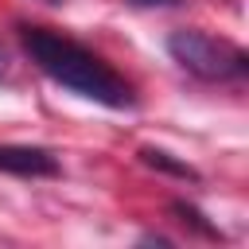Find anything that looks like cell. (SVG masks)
<instances>
[{"instance_id": "277c9868", "label": "cell", "mask_w": 249, "mask_h": 249, "mask_svg": "<svg viewBox=\"0 0 249 249\" xmlns=\"http://www.w3.org/2000/svg\"><path fill=\"white\" fill-rule=\"evenodd\" d=\"M140 163H148V167H156V171H163V175H175V179H183V183H198V171H195L191 163L175 160V156L163 152V148H140Z\"/></svg>"}, {"instance_id": "7a4b0ae2", "label": "cell", "mask_w": 249, "mask_h": 249, "mask_svg": "<svg viewBox=\"0 0 249 249\" xmlns=\"http://www.w3.org/2000/svg\"><path fill=\"white\" fill-rule=\"evenodd\" d=\"M167 54L198 82H245V74H249L245 47H237L233 39L198 31V27L171 31L167 35Z\"/></svg>"}, {"instance_id": "6da1fadb", "label": "cell", "mask_w": 249, "mask_h": 249, "mask_svg": "<svg viewBox=\"0 0 249 249\" xmlns=\"http://www.w3.org/2000/svg\"><path fill=\"white\" fill-rule=\"evenodd\" d=\"M19 43L27 51V58L62 89L97 101L105 109H136V89L124 74H117L97 51L82 47L78 39L54 31V27H39V23H19Z\"/></svg>"}, {"instance_id": "3957f363", "label": "cell", "mask_w": 249, "mask_h": 249, "mask_svg": "<svg viewBox=\"0 0 249 249\" xmlns=\"http://www.w3.org/2000/svg\"><path fill=\"white\" fill-rule=\"evenodd\" d=\"M0 171L16 179H54L62 163L43 144H0Z\"/></svg>"}, {"instance_id": "52a82bcc", "label": "cell", "mask_w": 249, "mask_h": 249, "mask_svg": "<svg viewBox=\"0 0 249 249\" xmlns=\"http://www.w3.org/2000/svg\"><path fill=\"white\" fill-rule=\"evenodd\" d=\"M4 74H8V54L0 51V82H4Z\"/></svg>"}, {"instance_id": "8992f818", "label": "cell", "mask_w": 249, "mask_h": 249, "mask_svg": "<svg viewBox=\"0 0 249 249\" xmlns=\"http://www.w3.org/2000/svg\"><path fill=\"white\" fill-rule=\"evenodd\" d=\"M132 8H175L179 0H128Z\"/></svg>"}, {"instance_id": "5b68a950", "label": "cell", "mask_w": 249, "mask_h": 249, "mask_svg": "<svg viewBox=\"0 0 249 249\" xmlns=\"http://www.w3.org/2000/svg\"><path fill=\"white\" fill-rule=\"evenodd\" d=\"M171 214H175V222H183V226H191L195 233H202V237H210V241H222V230L214 226V222H206V214L198 210V206H191V202H171Z\"/></svg>"}]
</instances>
